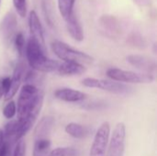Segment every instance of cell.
Returning a JSON list of instances; mask_svg holds the SVG:
<instances>
[{
	"label": "cell",
	"mask_w": 157,
	"mask_h": 156,
	"mask_svg": "<svg viewBox=\"0 0 157 156\" xmlns=\"http://www.w3.org/2000/svg\"><path fill=\"white\" fill-rule=\"evenodd\" d=\"M44 95L33 84H25L19 92L17 106L18 137L22 139L34 125L43 105Z\"/></svg>",
	"instance_id": "1"
},
{
	"label": "cell",
	"mask_w": 157,
	"mask_h": 156,
	"mask_svg": "<svg viewBox=\"0 0 157 156\" xmlns=\"http://www.w3.org/2000/svg\"><path fill=\"white\" fill-rule=\"evenodd\" d=\"M25 53L30 69L40 73H52L57 71L59 62L48 58L43 48L33 38H29L25 47Z\"/></svg>",
	"instance_id": "2"
},
{
	"label": "cell",
	"mask_w": 157,
	"mask_h": 156,
	"mask_svg": "<svg viewBox=\"0 0 157 156\" xmlns=\"http://www.w3.org/2000/svg\"><path fill=\"white\" fill-rule=\"evenodd\" d=\"M51 46L54 54L63 62H73L82 65L92 64L94 63V58L91 55L78 51L63 41L54 40L52 42Z\"/></svg>",
	"instance_id": "3"
},
{
	"label": "cell",
	"mask_w": 157,
	"mask_h": 156,
	"mask_svg": "<svg viewBox=\"0 0 157 156\" xmlns=\"http://www.w3.org/2000/svg\"><path fill=\"white\" fill-rule=\"evenodd\" d=\"M107 76L112 81L120 83L132 84H150L155 81L154 74L145 73H136L132 71L122 70L120 68H109L107 71Z\"/></svg>",
	"instance_id": "4"
},
{
	"label": "cell",
	"mask_w": 157,
	"mask_h": 156,
	"mask_svg": "<svg viewBox=\"0 0 157 156\" xmlns=\"http://www.w3.org/2000/svg\"><path fill=\"white\" fill-rule=\"evenodd\" d=\"M82 85L86 87L89 88H98L101 89L112 94L117 95H127L130 92H132V88L130 86H127L126 85L112 81V80H105V79H98V78H92L87 77L83 79Z\"/></svg>",
	"instance_id": "5"
},
{
	"label": "cell",
	"mask_w": 157,
	"mask_h": 156,
	"mask_svg": "<svg viewBox=\"0 0 157 156\" xmlns=\"http://www.w3.org/2000/svg\"><path fill=\"white\" fill-rule=\"evenodd\" d=\"M126 127L123 122H119L109 140L106 156H123L125 152Z\"/></svg>",
	"instance_id": "6"
},
{
	"label": "cell",
	"mask_w": 157,
	"mask_h": 156,
	"mask_svg": "<svg viewBox=\"0 0 157 156\" xmlns=\"http://www.w3.org/2000/svg\"><path fill=\"white\" fill-rule=\"evenodd\" d=\"M110 134V125L108 121L103 122L97 131L91 148L89 156H106L108 143Z\"/></svg>",
	"instance_id": "7"
},
{
	"label": "cell",
	"mask_w": 157,
	"mask_h": 156,
	"mask_svg": "<svg viewBox=\"0 0 157 156\" xmlns=\"http://www.w3.org/2000/svg\"><path fill=\"white\" fill-rule=\"evenodd\" d=\"M127 62L135 68L144 72L145 74H153L156 71V63L155 60L144 55L132 54L127 56Z\"/></svg>",
	"instance_id": "8"
},
{
	"label": "cell",
	"mask_w": 157,
	"mask_h": 156,
	"mask_svg": "<svg viewBox=\"0 0 157 156\" xmlns=\"http://www.w3.org/2000/svg\"><path fill=\"white\" fill-rule=\"evenodd\" d=\"M29 32L31 34V38L39 42V44L44 48L45 46V39H44V31L41 25V22L37 15V13L32 10L29 16Z\"/></svg>",
	"instance_id": "9"
},
{
	"label": "cell",
	"mask_w": 157,
	"mask_h": 156,
	"mask_svg": "<svg viewBox=\"0 0 157 156\" xmlns=\"http://www.w3.org/2000/svg\"><path fill=\"white\" fill-rule=\"evenodd\" d=\"M17 23L16 16L12 12H8L0 24V34L6 41H11L16 35Z\"/></svg>",
	"instance_id": "10"
},
{
	"label": "cell",
	"mask_w": 157,
	"mask_h": 156,
	"mask_svg": "<svg viewBox=\"0 0 157 156\" xmlns=\"http://www.w3.org/2000/svg\"><path fill=\"white\" fill-rule=\"evenodd\" d=\"M25 71H26V66L24 63L23 62L17 63L13 71V74L11 77V85L7 94L5 96V100H10L13 97H15L22 82Z\"/></svg>",
	"instance_id": "11"
},
{
	"label": "cell",
	"mask_w": 157,
	"mask_h": 156,
	"mask_svg": "<svg viewBox=\"0 0 157 156\" xmlns=\"http://www.w3.org/2000/svg\"><path fill=\"white\" fill-rule=\"evenodd\" d=\"M54 97L62 101L68 103H77L87 98V95L82 91L73 88H60L54 92Z\"/></svg>",
	"instance_id": "12"
},
{
	"label": "cell",
	"mask_w": 157,
	"mask_h": 156,
	"mask_svg": "<svg viewBox=\"0 0 157 156\" xmlns=\"http://www.w3.org/2000/svg\"><path fill=\"white\" fill-rule=\"evenodd\" d=\"M55 124L54 118L52 116L43 117L34 130V139H48V136L51 134Z\"/></svg>",
	"instance_id": "13"
},
{
	"label": "cell",
	"mask_w": 157,
	"mask_h": 156,
	"mask_svg": "<svg viewBox=\"0 0 157 156\" xmlns=\"http://www.w3.org/2000/svg\"><path fill=\"white\" fill-rule=\"evenodd\" d=\"M86 68L85 65H82L77 63L73 62H63V63L59 64V67L57 69V72L60 75L63 76H75V75H80L86 73Z\"/></svg>",
	"instance_id": "14"
},
{
	"label": "cell",
	"mask_w": 157,
	"mask_h": 156,
	"mask_svg": "<svg viewBox=\"0 0 157 156\" xmlns=\"http://www.w3.org/2000/svg\"><path fill=\"white\" fill-rule=\"evenodd\" d=\"M64 21L66 23V29L70 36L76 41H82L84 40V31L76 16L72 14Z\"/></svg>",
	"instance_id": "15"
},
{
	"label": "cell",
	"mask_w": 157,
	"mask_h": 156,
	"mask_svg": "<svg viewBox=\"0 0 157 156\" xmlns=\"http://www.w3.org/2000/svg\"><path fill=\"white\" fill-rule=\"evenodd\" d=\"M65 132L75 139H84L90 134L89 128L75 122H71L65 126Z\"/></svg>",
	"instance_id": "16"
},
{
	"label": "cell",
	"mask_w": 157,
	"mask_h": 156,
	"mask_svg": "<svg viewBox=\"0 0 157 156\" xmlns=\"http://www.w3.org/2000/svg\"><path fill=\"white\" fill-rule=\"evenodd\" d=\"M51 141L50 139H38L35 140L33 146V156H49L51 152Z\"/></svg>",
	"instance_id": "17"
},
{
	"label": "cell",
	"mask_w": 157,
	"mask_h": 156,
	"mask_svg": "<svg viewBox=\"0 0 157 156\" xmlns=\"http://www.w3.org/2000/svg\"><path fill=\"white\" fill-rule=\"evenodd\" d=\"M75 3V0H58V10L64 20L74 14Z\"/></svg>",
	"instance_id": "18"
},
{
	"label": "cell",
	"mask_w": 157,
	"mask_h": 156,
	"mask_svg": "<svg viewBox=\"0 0 157 156\" xmlns=\"http://www.w3.org/2000/svg\"><path fill=\"white\" fill-rule=\"evenodd\" d=\"M78 151L73 147H58L52 150L49 156H76Z\"/></svg>",
	"instance_id": "19"
},
{
	"label": "cell",
	"mask_w": 157,
	"mask_h": 156,
	"mask_svg": "<svg viewBox=\"0 0 157 156\" xmlns=\"http://www.w3.org/2000/svg\"><path fill=\"white\" fill-rule=\"evenodd\" d=\"M13 42H14V45L17 53L21 56L23 52L25 51V47H26V40H25L23 33L22 32L16 33V35L13 38Z\"/></svg>",
	"instance_id": "20"
},
{
	"label": "cell",
	"mask_w": 157,
	"mask_h": 156,
	"mask_svg": "<svg viewBox=\"0 0 157 156\" xmlns=\"http://www.w3.org/2000/svg\"><path fill=\"white\" fill-rule=\"evenodd\" d=\"M17 114V106L14 101H9L3 108V115L7 120H12Z\"/></svg>",
	"instance_id": "21"
},
{
	"label": "cell",
	"mask_w": 157,
	"mask_h": 156,
	"mask_svg": "<svg viewBox=\"0 0 157 156\" xmlns=\"http://www.w3.org/2000/svg\"><path fill=\"white\" fill-rule=\"evenodd\" d=\"M16 12L20 17H25L27 15V0H12Z\"/></svg>",
	"instance_id": "22"
},
{
	"label": "cell",
	"mask_w": 157,
	"mask_h": 156,
	"mask_svg": "<svg viewBox=\"0 0 157 156\" xmlns=\"http://www.w3.org/2000/svg\"><path fill=\"white\" fill-rule=\"evenodd\" d=\"M11 85V78L9 76L0 78V98L7 94Z\"/></svg>",
	"instance_id": "23"
},
{
	"label": "cell",
	"mask_w": 157,
	"mask_h": 156,
	"mask_svg": "<svg viewBox=\"0 0 157 156\" xmlns=\"http://www.w3.org/2000/svg\"><path fill=\"white\" fill-rule=\"evenodd\" d=\"M13 156H26V143L22 139L16 143Z\"/></svg>",
	"instance_id": "24"
},
{
	"label": "cell",
	"mask_w": 157,
	"mask_h": 156,
	"mask_svg": "<svg viewBox=\"0 0 157 156\" xmlns=\"http://www.w3.org/2000/svg\"><path fill=\"white\" fill-rule=\"evenodd\" d=\"M36 77H37V72L32 69H29L25 71L22 81H24L25 84H32V82L36 79Z\"/></svg>",
	"instance_id": "25"
},
{
	"label": "cell",
	"mask_w": 157,
	"mask_h": 156,
	"mask_svg": "<svg viewBox=\"0 0 157 156\" xmlns=\"http://www.w3.org/2000/svg\"><path fill=\"white\" fill-rule=\"evenodd\" d=\"M11 154V144L4 141L2 146L0 147V156H10Z\"/></svg>",
	"instance_id": "26"
},
{
	"label": "cell",
	"mask_w": 157,
	"mask_h": 156,
	"mask_svg": "<svg viewBox=\"0 0 157 156\" xmlns=\"http://www.w3.org/2000/svg\"><path fill=\"white\" fill-rule=\"evenodd\" d=\"M4 141H5V138H4V132H3V131L0 129V147L2 146V144H3V143H4Z\"/></svg>",
	"instance_id": "27"
},
{
	"label": "cell",
	"mask_w": 157,
	"mask_h": 156,
	"mask_svg": "<svg viewBox=\"0 0 157 156\" xmlns=\"http://www.w3.org/2000/svg\"><path fill=\"white\" fill-rule=\"evenodd\" d=\"M0 2H1V0H0Z\"/></svg>",
	"instance_id": "28"
}]
</instances>
